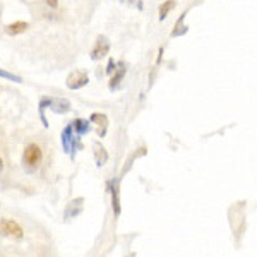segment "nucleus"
Listing matches in <instances>:
<instances>
[{"label": "nucleus", "mask_w": 257, "mask_h": 257, "mask_svg": "<svg viewBox=\"0 0 257 257\" xmlns=\"http://www.w3.org/2000/svg\"><path fill=\"white\" fill-rule=\"evenodd\" d=\"M77 139H79V137H76L74 130H72V126L69 124V126L65 127L64 130H62V146H64V151L74 156L76 142H77Z\"/></svg>", "instance_id": "39448f33"}, {"label": "nucleus", "mask_w": 257, "mask_h": 257, "mask_svg": "<svg viewBox=\"0 0 257 257\" xmlns=\"http://www.w3.org/2000/svg\"><path fill=\"white\" fill-rule=\"evenodd\" d=\"M112 203H113V209H115V214H120V199H119V183H113L112 189Z\"/></svg>", "instance_id": "4468645a"}, {"label": "nucleus", "mask_w": 257, "mask_h": 257, "mask_svg": "<svg viewBox=\"0 0 257 257\" xmlns=\"http://www.w3.org/2000/svg\"><path fill=\"white\" fill-rule=\"evenodd\" d=\"M67 88L72 89V91H76V89H81L84 88V86H88L89 82V76L86 71H74L72 74H69L67 77Z\"/></svg>", "instance_id": "20e7f679"}, {"label": "nucleus", "mask_w": 257, "mask_h": 257, "mask_svg": "<svg viewBox=\"0 0 257 257\" xmlns=\"http://www.w3.org/2000/svg\"><path fill=\"white\" fill-rule=\"evenodd\" d=\"M41 159H43V151L38 144L31 142L26 146L23 153V166L27 173H34L41 165Z\"/></svg>", "instance_id": "f257e3e1"}, {"label": "nucleus", "mask_w": 257, "mask_h": 257, "mask_svg": "<svg viewBox=\"0 0 257 257\" xmlns=\"http://www.w3.org/2000/svg\"><path fill=\"white\" fill-rule=\"evenodd\" d=\"M108 51H110V40L105 36V34H100L89 55H91V60L96 62V60H102V58H105L106 55H108Z\"/></svg>", "instance_id": "7ed1b4c3"}, {"label": "nucleus", "mask_w": 257, "mask_h": 257, "mask_svg": "<svg viewBox=\"0 0 257 257\" xmlns=\"http://www.w3.org/2000/svg\"><path fill=\"white\" fill-rule=\"evenodd\" d=\"M45 2H47L48 7H51V9H57L58 7V0H45Z\"/></svg>", "instance_id": "a211bd4d"}, {"label": "nucleus", "mask_w": 257, "mask_h": 257, "mask_svg": "<svg viewBox=\"0 0 257 257\" xmlns=\"http://www.w3.org/2000/svg\"><path fill=\"white\" fill-rule=\"evenodd\" d=\"M2 170H3V159L0 158V172H2Z\"/></svg>", "instance_id": "412c9836"}, {"label": "nucleus", "mask_w": 257, "mask_h": 257, "mask_svg": "<svg viewBox=\"0 0 257 257\" xmlns=\"http://www.w3.org/2000/svg\"><path fill=\"white\" fill-rule=\"evenodd\" d=\"M115 69H117V62L113 60V58H110L108 60V64H106V69H105V74H108V76H112L113 72H115Z\"/></svg>", "instance_id": "f3484780"}, {"label": "nucleus", "mask_w": 257, "mask_h": 257, "mask_svg": "<svg viewBox=\"0 0 257 257\" xmlns=\"http://www.w3.org/2000/svg\"><path fill=\"white\" fill-rule=\"evenodd\" d=\"M72 126V130H74L76 135H84L91 130V124L89 120H84V119H76L74 122H71Z\"/></svg>", "instance_id": "6e6552de"}, {"label": "nucleus", "mask_w": 257, "mask_h": 257, "mask_svg": "<svg viewBox=\"0 0 257 257\" xmlns=\"http://www.w3.org/2000/svg\"><path fill=\"white\" fill-rule=\"evenodd\" d=\"M50 108L53 110L55 113H67L71 110V102L65 98H57V100H51V105Z\"/></svg>", "instance_id": "1a4fd4ad"}, {"label": "nucleus", "mask_w": 257, "mask_h": 257, "mask_svg": "<svg viewBox=\"0 0 257 257\" xmlns=\"http://www.w3.org/2000/svg\"><path fill=\"white\" fill-rule=\"evenodd\" d=\"M106 159H108V154H106L105 148H103V146H100V148H96V163H98V166L105 165Z\"/></svg>", "instance_id": "2eb2a0df"}, {"label": "nucleus", "mask_w": 257, "mask_h": 257, "mask_svg": "<svg viewBox=\"0 0 257 257\" xmlns=\"http://www.w3.org/2000/svg\"><path fill=\"white\" fill-rule=\"evenodd\" d=\"M89 120H91V122H98V127L102 126V134L105 135L106 127H108V119H106L105 113H93Z\"/></svg>", "instance_id": "f8f14e48"}, {"label": "nucleus", "mask_w": 257, "mask_h": 257, "mask_svg": "<svg viewBox=\"0 0 257 257\" xmlns=\"http://www.w3.org/2000/svg\"><path fill=\"white\" fill-rule=\"evenodd\" d=\"M185 14H187V12H183V14H182V17H180V19L177 21L175 29L172 31V36H173V38L182 36V34H185V33H187V26H183V19H185Z\"/></svg>", "instance_id": "ddd939ff"}, {"label": "nucleus", "mask_w": 257, "mask_h": 257, "mask_svg": "<svg viewBox=\"0 0 257 257\" xmlns=\"http://www.w3.org/2000/svg\"><path fill=\"white\" fill-rule=\"evenodd\" d=\"M127 74V69H126V64L124 62H117V69L115 72L112 74V79H110V84L108 88L112 89V91H115V89L120 88V82L124 81V77H126Z\"/></svg>", "instance_id": "423d86ee"}, {"label": "nucleus", "mask_w": 257, "mask_h": 257, "mask_svg": "<svg viewBox=\"0 0 257 257\" xmlns=\"http://www.w3.org/2000/svg\"><path fill=\"white\" fill-rule=\"evenodd\" d=\"M0 235L21 240L24 237V231L21 225H17L14 220H0Z\"/></svg>", "instance_id": "f03ea898"}, {"label": "nucleus", "mask_w": 257, "mask_h": 257, "mask_svg": "<svg viewBox=\"0 0 257 257\" xmlns=\"http://www.w3.org/2000/svg\"><path fill=\"white\" fill-rule=\"evenodd\" d=\"M135 5H137V9H139V10H142V9H144V3H142V0H139V2L135 3Z\"/></svg>", "instance_id": "aec40b11"}, {"label": "nucleus", "mask_w": 257, "mask_h": 257, "mask_svg": "<svg viewBox=\"0 0 257 257\" xmlns=\"http://www.w3.org/2000/svg\"><path fill=\"white\" fill-rule=\"evenodd\" d=\"M0 77L9 79V81H12V82H23V79H21L19 76L12 74V72H9V71H3V69H0Z\"/></svg>", "instance_id": "dca6fc26"}, {"label": "nucleus", "mask_w": 257, "mask_h": 257, "mask_svg": "<svg viewBox=\"0 0 257 257\" xmlns=\"http://www.w3.org/2000/svg\"><path fill=\"white\" fill-rule=\"evenodd\" d=\"M50 105H51V98H48V96H45V98H41V100H40V105H38V112H40V119H41V122H43V126H45V127H48V120H47V117H45V110L50 108Z\"/></svg>", "instance_id": "9b49d317"}, {"label": "nucleus", "mask_w": 257, "mask_h": 257, "mask_svg": "<svg viewBox=\"0 0 257 257\" xmlns=\"http://www.w3.org/2000/svg\"><path fill=\"white\" fill-rule=\"evenodd\" d=\"M27 27H29V24H27L26 21H16V23L7 24L5 33L9 34V36H17V34H23L24 31H27Z\"/></svg>", "instance_id": "0eeeda50"}, {"label": "nucleus", "mask_w": 257, "mask_h": 257, "mask_svg": "<svg viewBox=\"0 0 257 257\" xmlns=\"http://www.w3.org/2000/svg\"><path fill=\"white\" fill-rule=\"evenodd\" d=\"M122 2H124V3H134L135 0H122Z\"/></svg>", "instance_id": "4be33fe9"}, {"label": "nucleus", "mask_w": 257, "mask_h": 257, "mask_svg": "<svg viewBox=\"0 0 257 257\" xmlns=\"http://www.w3.org/2000/svg\"><path fill=\"white\" fill-rule=\"evenodd\" d=\"M175 7H177V0H165V2L159 5V16H158V19L159 21H165L166 17H168V14L172 12Z\"/></svg>", "instance_id": "9d476101"}, {"label": "nucleus", "mask_w": 257, "mask_h": 257, "mask_svg": "<svg viewBox=\"0 0 257 257\" xmlns=\"http://www.w3.org/2000/svg\"><path fill=\"white\" fill-rule=\"evenodd\" d=\"M163 51H165V50H163V48H159V50H158V60H156V64H159V62H161V58H163Z\"/></svg>", "instance_id": "6ab92c4d"}]
</instances>
